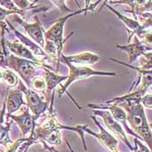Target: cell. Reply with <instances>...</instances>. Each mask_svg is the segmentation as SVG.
Returning <instances> with one entry per match:
<instances>
[{"label": "cell", "instance_id": "52a82bcc", "mask_svg": "<svg viewBox=\"0 0 152 152\" xmlns=\"http://www.w3.org/2000/svg\"><path fill=\"white\" fill-rule=\"evenodd\" d=\"M91 119L94 121V123L96 124V126L99 128L100 131L98 133H96L92 130L89 129L87 127V125H79L80 129H82L83 133H87L91 136H92L94 137H96L97 141L100 142V144L104 147L106 150L109 152H119L117 149V145H118V140L117 138L110 134V132H108L102 125L101 124L97 121L96 117L95 116H91Z\"/></svg>", "mask_w": 152, "mask_h": 152}, {"label": "cell", "instance_id": "8992f818", "mask_svg": "<svg viewBox=\"0 0 152 152\" xmlns=\"http://www.w3.org/2000/svg\"><path fill=\"white\" fill-rule=\"evenodd\" d=\"M104 5H106V7L110 12H113L117 18L124 23V24L125 25L126 30H127L128 34H129V39H128L129 42L134 36H136V37H137V38L140 41H142V43H144L146 45H147V42L149 44L151 43V31L148 32L147 29H144L137 20H135V19L129 18H126V17L123 16L120 12L116 11L114 8H112L108 4H104Z\"/></svg>", "mask_w": 152, "mask_h": 152}, {"label": "cell", "instance_id": "6da1fadb", "mask_svg": "<svg viewBox=\"0 0 152 152\" xmlns=\"http://www.w3.org/2000/svg\"><path fill=\"white\" fill-rule=\"evenodd\" d=\"M126 110V120L129 123L133 131L138 135L141 139L147 143V146L151 150L152 137L151 127L147 121L143 106L141 100H125L117 104Z\"/></svg>", "mask_w": 152, "mask_h": 152}, {"label": "cell", "instance_id": "7a4b0ae2", "mask_svg": "<svg viewBox=\"0 0 152 152\" xmlns=\"http://www.w3.org/2000/svg\"><path fill=\"white\" fill-rule=\"evenodd\" d=\"M69 68V75L67 77V80L64 84H61V88L58 91V96H62L64 93H67L68 96L71 98V100L74 102L75 105L77 106L79 110H82V107L77 103L73 97L70 94L67 92V89L70 87V85L72 84V83L77 81V80H82L86 79L90 77L94 76H108V77H115L117 76V73L115 72H107V71H99V70H95L90 67L87 66H77V65H73L68 62H64Z\"/></svg>", "mask_w": 152, "mask_h": 152}, {"label": "cell", "instance_id": "ac0fdd59", "mask_svg": "<svg viewBox=\"0 0 152 152\" xmlns=\"http://www.w3.org/2000/svg\"><path fill=\"white\" fill-rule=\"evenodd\" d=\"M29 88L36 91L37 93H41L45 95V96L47 97L46 83L45 81L44 77H34L31 81Z\"/></svg>", "mask_w": 152, "mask_h": 152}, {"label": "cell", "instance_id": "277c9868", "mask_svg": "<svg viewBox=\"0 0 152 152\" xmlns=\"http://www.w3.org/2000/svg\"><path fill=\"white\" fill-rule=\"evenodd\" d=\"M42 67L43 65L38 63L18 58L12 53L9 54L5 64V69H10L15 73L18 74L28 88L30 87L31 79L36 77L37 69Z\"/></svg>", "mask_w": 152, "mask_h": 152}, {"label": "cell", "instance_id": "484cf974", "mask_svg": "<svg viewBox=\"0 0 152 152\" xmlns=\"http://www.w3.org/2000/svg\"><path fill=\"white\" fill-rule=\"evenodd\" d=\"M2 80V72H1V70H0V81Z\"/></svg>", "mask_w": 152, "mask_h": 152}, {"label": "cell", "instance_id": "cb8c5ba5", "mask_svg": "<svg viewBox=\"0 0 152 152\" xmlns=\"http://www.w3.org/2000/svg\"><path fill=\"white\" fill-rule=\"evenodd\" d=\"M141 104L142 105L148 109L152 108V96L151 94H144L141 97Z\"/></svg>", "mask_w": 152, "mask_h": 152}, {"label": "cell", "instance_id": "ba28073f", "mask_svg": "<svg viewBox=\"0 0 152 152\" xmlns=\"http://www.w3.org/2000/svg\"><path fill=\"white\" fill-rule=\"evenodd\" d=\"M87 106L89 108H91V110H109L112 117L122 125V127L124 128L125 132L129 133V135L133 136L135 138H137L138 140H142L140 137L138 135H137L133 131V129L129 127L127 120H126V112L122 107L117 105V104H88Z\"/></svg>", "mask_w": 152, "mask_h": 152}, {"label": "cell", "instance_id": "9c48e42d", "mask_svg": "<svg viewBox=\"0 0 152 152\" xmlns=\"http://www.w3.org/2000/svg\"><path fill=\"white\" fill-rule=\"evenodd\" d=\"M93 110L94 116L102 117L105 124L106 127L111 132H113L114 135L117 136L119 139L123 141L126 144V146L129 148L130 151H133L134 147H132V145L130 144V142L128 140V138L126 137V132L124 131L122 125L112 117L110 111L107 110Z\"/></svg>", "mask_w": 152, "mask_h": 152}, {"label": "cell", "instance_id": "30bf717a", "mask_svg": "<svg viewBox=\"0 0 152 152\" xmlns=\"http://www.w3.org/2000/svg\"><path fill=\"white\" fill-rule=\"evenodd\" d=\"M15 20L17 23H18L20 25L23 26V28L24 29L25 32L27 33V35L33 40L34 43H36L41 48H44L45 44V36H44L45 30L41 24V22L37 19V17H35L36 21L34 23H26L18 17H15Z\"/></svg>", "mask_w": 152, "mask_h": 152}, {"label": "cell", "instance_id": "d4e9b609", "mask_svg": "<svg viewBox=\"0 0 152 152\" xmlns=\"http://www.w3.org/2000/svg\"><path fill=\"white\" fill-rule=\"evenodd\" d=\"M65 142H66V144H67V146H68V148H69L70 151V152H75V151H74V150H73V149L71 148V146H70V144L69 143V142H68L67 140H65Z\"/></svg>", "mask_w": 152, "mask_h": 152}, {"label": "cell", "instance_id": "d6986e66", "mask_svg": "<svg viewBox=\"0 0 152 152\" xmlns=\"http://www.w3.org/2000/svg\"><path fill=\"white\" fill-rule=\"evenodd\" d=\"M15 14L13 12L7 11L0 6V27H1V35H4L5 31H9V27L6 23V18L10 15Z\"/></svg>", "mask_w": 152, "mask_h": 152}, {"label": "cell", "instance_id": "603a6c76", "mask_svg": "<svg viewBox=\"0 0 152 152\" xmlns=\"http://www.w3.org/2000/svg\"><path fill=\"white\" fill-rule=\"evenodd\" d=\"M134 142H135V150L136 152H151V149L147 146H145L140 140H138L137 138L134 139Z\"/></svg>", "mask_w": 152, "mask_h": 152}, {"label": "cell", "instance_id": "ffe728a7", "mask_svg": "<svg viewBox=\"0 0 152 152\" xmlns=\"http://www.w3.org/2000/svg\"><path fill=\"white\" fill-rule=\"evenodd\" d=\"M0 6L7 11H10V12H13L15 14H18V15H21L23 18V14L24 12L23 11H20L18 10L16 5L13 4L12 0H0Z\"/></svg>", "mask_w": 152, "mask_h": 152}, {"label": "cell", "instance_id": "5b68a950", "mask_svg": "<svg viewBox=\"0 0 152 152\" xmlns=\"http://www.w3.org/2000/svg\"><path fill=\"white\" fill-rule=\"evenodd\" d=\"M16 88L21 91L25 96L26 105L28 106L30 111L37 120L49 108V102L44 101V99L38 95V93L28 88L22 80L18 81V83Z\"/></svg>", "mask_w": 152, "mask_h": 152}, {"label": "cell", "instance_id": "8fae6325", "mask_svg": "<svg viewBox=\"0 0 152 152\" xmlns=\"http://www.w3.org/2000/svg\"><path fill=\"white\" fill-rule=\"evenodd\" d=\"M134 41L132 44H128L124 45H117L116 46L121 50L125 51L129 55V63L133 64L134 61H136L138 58H140L142 55L148 51H151V47L147 46L146 44L140 41L137 37L134 36Z\"/></svg>", "mask_w": 152, "mask_h": 152}, {"label": "cell", "instance_id": "e0dca14e", "mask_svg": "<svg viewBox=\"0 0 152 152\" xmlns=\"http://www.w3.org/2000/svg\"><path fill=\"white\" fill-rule=\"evenodd\" d=\"M2 80L4 84L8 87V89L16 88L18 83V77L17 74L10 69H2Z\"/></svg>", "mask_w": 152, "mask_h": 152}, {"label": "cell", "instance_id": "7402d4cb", "mask_svg": "<svg viewBox=\"0 0 152 152\" xmlns=\"http://www.w3.org/2000/svg\"><path fill=\"white\" fill-rule=\"evenodd\" d=\"M28 141V138H25V137H23V138H19L16 142H13L12 143V145L8 148L7 151H5L4 152H17V151L20 148L21 145H23L24 142H26Z\"/></svg>", "mask_w": 152, "mask_h": 152}, {"label": "cell", "instance_id": "9a60e30c", "mask_svg": "<svg viewBox=\"0 0 152 152\" xmlns=\"http://www.w3.org/2000/svg\"><path fill=\"white\" fill-rule=\"evenodd\" d=\"M4 44L7 47L8 50L10 51V53H12V54L18 57V58L28 59V60L33 61V62H36V63H38V64H42L44 66V64L37 58L35 56L33 55V53L29 49H27L26 47L24 46L23 44H21L18 40H15L13 42H10V41H8L7 39L4 38Z\"/></svg>", "mask_w": 152, "mask_h": 152}, {"label": "cell", "instance_id": "7c38bea8", "mask_svg": "<svg viewBox=\"0 0 152 152\" xmlns=\"http://www.w3.org/2000/svg\"><path fill=\"white\" fill-rule=\"evenodd\" d=\"M6 118H11L12 121H14L19 129H21V132L23 134V137H24L29 132H31L37 124V119L32 113L30 111L28 108L23 109V113L21 115L16 116V115H10Z\"/></svg>", "mask_w": 152, "mask_h": 152}, {"label": "cell", "instance_id": "44dd1931", "mask_svg": "<svg viewBox=\"0 0 152 152\" xmlns=\"http://www.w3.org/2000/svg\"><path fill=\"white\" fill-rule=\"evenodd\" d=\"M13 2V4L16 5V7L20 10V11H25L26 9L28 8H32V7H35L34 6V4L36 3V1H34L32 4H31L29 2V0H12Z\"/></svg>", "mask_w": 152, "mask_h": 152}, {"label": "cell", "instance_id": "3957f363", "mask_svg": "<svg viewBox=\"0 0 152 152\" xmlns=\"http://www.w3.org/2000/svg\"><path fill=\"white\" fill-rule=\"evenodd\" d=\"M97 4H95L91 6H89V7H85L83 9H79L78 11L75 12H70V14H67L65 16H64L63 18H59L58 20H57L55 23L52 24V26L47 31L44 32V36H45V42H50L52 43L56 48H57V50H58V57H60V55L62 54V50L64 48V42L70 37V36L73 35V32H71V34L68 36L66 38L64 39V24L66 23V21L75 15L77 14H81L83 12L86 13L87 12H91V9H94L96 7V5Z\"/></svg>", "mask_w": 152, "mask_h": 152}, {"label": "cell", "instance_id": "5bb4252c", "mask_svg": "<svg viewBox=\"0 0 152 152\" xmlns=\"http://www.w3.org/2000/svg\"><path fill=\"white\" fill-rule=\"evenodd\" d=\"M4 102L6 117L18 111L23 105H26V102L23 100V92L17 88H12L9 91Z\"/></svg>", "mask_w": 152, "mask_h": 152}, {"label": "cell", "instance_id": "2e32d148", "mask_svg": "<svg viewBox=\"0 0 152 152\" xmlns=\"http://www.w3.org/2000/svg\"><path fill=\"white\" fill-rule=\"evenodd\" d=\"M43 75L45 81L46 83V93L51 92L58 84H60V83L66 81L68 76H60L56 71L53 70H49V68H46L45 66L42 67Z\"/></svg>", "mask_w": 152, "mask_h": 152}, {"label": "cell", "instance_id": "4fadbf2b", "mask_svg": "<svg viewBox=\"0 0 152 152\" xmlns=\"http://www.w3.org/2000/svg\"><path fill=\"white\" fill-rule=\"evenodd\" d=\"M100 57L96 54L91 53L90 51L81 52L76 55H70L65 56L64 54H61L59 57V62H68L73 65L77 66H85L87 64H94L97 61H99Z\"/></svg>", "mask_w": 152, "mask_h": 152}]
</instances>
